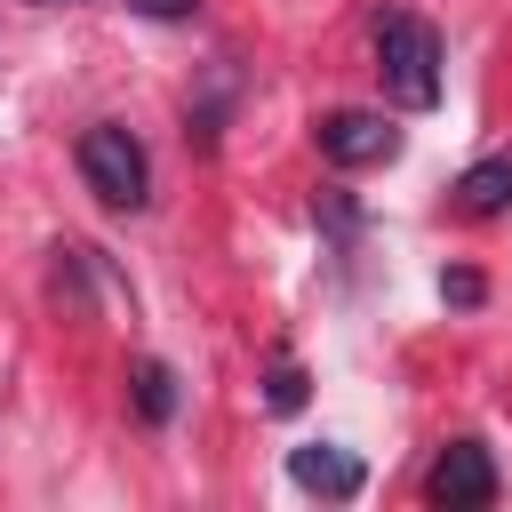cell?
<instances>
[{"label": "cell", "instance_id": "obj_1", "mask_svg": "<svg viewBox=\"0 0 512 512\" xmlns=\"http://www.w3.org/2000/svg\"><path fill=\"white\" fill-rule=\"evenodd\" d=\"M368 40H376V80H384V96H392L400 112H432V104H440V32H432L424 16H408V8H376Z\"/></svg>", "mask_w": 512, "mask_h": 512}, {"label": "cell", "instance_id": "obj_2", "mask_svg": "<svg viewBox=\"0 0 512 512\" xmlns=\"http://www.w3.org/2000/svg\"><path fill=\"white\" fill-rule=\"evenodd\" d=\"M80 184L112 208V216H136L144 200H152V160H144V144H136V128H120V120H96V128H80Z\"/></svg>", "mask_w": 512, "mask_h": 512}, {"label": "cell", "instance_id": "obj_3", "mask_svg": "<svg viewBox=\"0 0 512 512\" xmlns=\"http://www.w3.org/2000/svg\"><path fill=\"white\" fill-rule=\"evenodd\" d=\"M312 144H320L328 168H376V160H400V128H392L384 112H368V104H336V112H320V120H312Z\"/></svg>", "mask_w": 512, "mask_h": 512}, {"label": "cell", "instance_id": "obj_4", "mask_svg": "<svg viewBox=\"0 0 512 512\" xmlns=\"http://www.w3.org/2000/svg\"><path fill=\"white\" fill-rule=\"evenodd\" d=\"M424 504H440V512L496 504V456H488V440H448L432 456V472H424Z\"/></svg>", "mask_w": 512, "mask_h": 512}, {"label": "cell", "instance_id": "obj_5", "mask_svg": "<svg viewBox=\"0 0 512 512\" xmlns=\"http://www.w3.org/2000/svg\"><path fill=\"white\" fill-rule=\"evenodd\" d=\"M288 480L304 488V496H360L368 488V464L352 456V448H336V440H304V448H288Z\"/></svg>", "mask_w": 512, "mask_h": 512}, {"label": "cell", "instance_id": "obj_6", "mask_svg": "<svg viewBox=\"0 0 512 512\" xmlns=\"http://www.w3.org/2000/svg\"><path fill=\"white\" fill-rule=\"evenodd\" d=\"M448 208H456V216H472V224H480V216H504V208H512V152L472 160V168L448 184Z\"/></svg>", "mask_w": 512, "mask_h": 512}, {"label": "cell", "instance_id": "obj_7", "mask_svg": "<svg viewBox=\"0 0 512 512\" xmlns=\"http://www.w3.org/2000/svg\"><path fill=\"white\" fill-rule=\"evenodd\" d=\"M128 400H136V416H144L152 432L176 424V400H184V392H176V368H168V360H136V368H128Z\"/></svg>", "mask_w": 512, "mask_h": 512}, {"label": "cell", "instance_id": "obj_8", "mask_svg": "<svg viewBox=\"0 0 512 512\" xmlns=\"http://www.w3.org/2000/svg\"><path fill=\"white\" fill-rule=\"evenodd\" d=\"M304 400H312V384H304V368H296L288 352H272V368H264V408H272V416H296Z\"/></svg>", "mask_w": 512, "mask_h": 512}, {"label": "cell", "instance_id": "obj_9", "mask_svg": "<svg viewBox=\"0 0 512 512\" xmlns=\"http://www.w3.org/2000/svg\"><path fill=\"white\" fill-rule=\"evenodd\" d=\"M440 296H448V304H464V312H472V304H480V296H488V280H480V272H472V264H456V272H440Z\"/></svg>", "mask_w": 512, "mask_h": 512}, {"label": "cell", "instance_id": "obj_10", "mask_svg": "<svg viewBox=\"0 0 512 512\" xmlns=\"http://www.w3.org/2000/svg\"><path fill=\"white\" fill-rule=\"evenodd\" d=\"M128 8H136V16H152V24H184L200 0H128Z\"/></svg>", "mask_w": 512, "mask_h": 512}, {"label": "cell", "instance_id": "obj_11", "mask_svg": "<svg viewBox=\"0 0 512 512\" xmlns=\"http://www.w3.org/2000/svg\"><path fill=\"white\" fill-rule=\"evenodd\" d=\"M40 8H64V0H40Z\"/></svg>", "mask_w": 512, "mask_h": 512}]
</instances>
